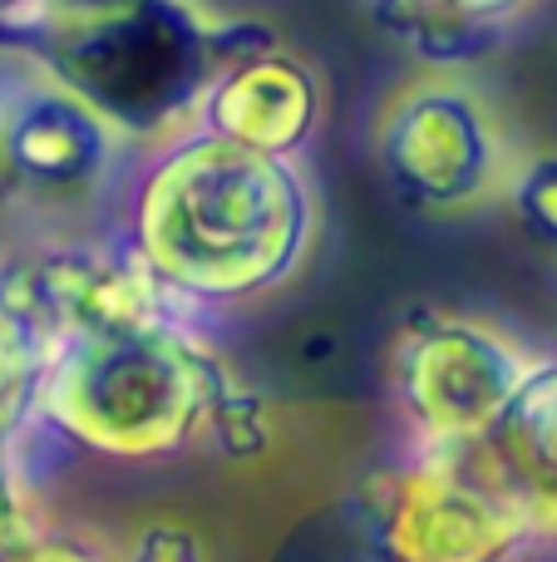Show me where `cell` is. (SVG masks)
<instances>
[{
    "label": "cell",
    "mask_w": 557,
    "mask_h": 562,
    "mask_svg": "<svg viewBox=\"0 0 557 562\" xmlns=\"http://www.w3.org/2000/svg\"><path fill=\"white\" fill-rule=\"evenodd\" d=\"M0 316L15 321L49 360V350L69 340L138 330L187 311L138 267L118 237H65L0 257Z\"/></svg>",
    "instance_id": "obj_7"
},
{
    "label": "cell",
    "mask_w": 557,
    "mask_h": 562,
    "mask_svg": "<svg viewBox=\"0 0 557 562\" xmlns=\"http://www.w3.org/2000/svg\"><path fill=\"white\" fill-rule=\"evenodd\" d=\"M464 464L513 508L528 538H557V360H533L519 395Z\"/></svg>",
    "instance_id": "obj_10"
},
{
    "label": "cell",
    "mask_w": 557,
    "mask_h": 562,
    "mask_svg": "<svg viewBox=\"0 0 557 562\" xmlns=\"http://www.w3.org/2000/svg\"><path fill=\"white\" fill-rule=\"evenodd\" d=\"M0 45L59 79L134 148H154L197 124L227 65L282 40L262 20L207 15L197 0H99L0 30Z\"/></svg>",
    "instance_id": "obj_2"
},
{
    "label": "cell",
    "mask_w": 557,
    "mask_h": 562,
    "mask_svg": "<svg viewBox=\"0 0 557 562\" xmlns=\"http://www.w3.org/2000/svg\"><path fill=\"white\" fill-rule=\"evenodd\" d=\"M533 5L538 0H371L375 20L434 69L484 59Z\"/></svg>",
    "instance_id": "obj_11"
},
{
    "label": "cell",
    "mask_w": 557,
    "mask_h": 562,
    "mask_svg": "<svg viewBox=\"0 0 557 562\" xmlns=\"http://www.w3.org/2000/svg\"><path fill=\"white\" fill-rule=\"evenodd\" d=\"M321 203L302 158H266L207 128L144 148L118 188V243L178 306H242L306 267Z\"/></svg>",
    "instance_id": "obj_1"
},
{
    "label": "cell",
    "mask_w": 557,
    "mask_h": 562,
    "mask_svg": "<svg viewBox=\"0 0 557 562\" xmlns=\"http://www.w3.org/2000/svg\"><path fill=\"white\" fill-rule=\"evenodd\" d=\"M232 390L237 375L227 360L193 321L173 316L49 350L30 429L99 459L148 464L207 445Z\"/></svg>",
    "instance_id": "obj_3"
},
{
    "label": "cell",
    "mask_w": 557,
    "mask_h": 562,
    "mask_svg": "<svg viewBox=\"0 0 557 562\" xmlns=\"http://www.w3.org/2000/svg\"><path fill=\"white\" fill-rule=\"evenodd\" d=\"M128 144L59 79L0 45V164L15 203L35 213H79L128 178Z\"/></svg>",
    "instance_id": "obj_6"
},
{
    "label": "cell",
    "mask_w": 557,
    "mask_h": 562,
    "mask_svg": "<svg viewBox=\"0 0 557 562\" xmlns=\"http://www.w3.org/2000/svg\"><path fill=\"white\" fill-rule=\"evenodd\" d=\"M124 562H207V553H203V538H197L187 524L158 518V524H144L134 533Z\"/></svg>",
    "instance_id": "obj_15"
},
{
    "label": "cell",
    "mask_w": 557,
    "mask_h": 562,
    "mask_svg": "<svg viewBox=\"0 0 557 562\" xmlns=\"http://www.w3.org/2000/svg\"><path fill=\"white\" fill-rule=\"evenodd\" d=\"M533 356L499 326L454 311H410L390 356L395 405L414 445L434 454H469L528 380Z\"/></svg>",
    "instance_id": "obj_5"
},
{
    "label": "cell",
    "mask_w": 557,
    "mask_h": 562,
    "mask_svg": "<svg viewBox=\"0 0 557 562\" xmlns=\"http://www.w3.org/2000/svg\"><path fill=\"white\" fill-rule=\"evenodd\" d=\"M79 5H99V0H0V30L35 25V20L59 15V10H79Z\"/></svg>",
    "instance_id": "obj_17"
},
{
    "label": "cell",
    "mask_w": 557,
    "mask_h": 562,
    "mask_svg": "<svg viewBox=\"0 0 557 562\" xmlns=\"http://www.w3.org/2000/svg\"><path fill=\"white\" fill-rule=\"evenodd\" d=\"M523 524L479 484L464 454L420 449L371 494V543L380 562H509Z\"/></svg>",
    "instance_id": "obj_8"
},
{
    "label": "cell",
    "mask_w": 557,
    "mask_h": 562,
    "mask_svg": "<svg viewBox=\"0 0 557 562\" xmlns=\"http://www.w3.org/2000/svg\"><path fill=\"white\" fill-rule=\"evenodd\" d=\"M375 164L420 213H469L503 198L513 173L499 114L454 75L400 85L375 114Z\"/></svg>",
    "instance_id": "obj_4"
},
{
    "label": "cell",
    "mask_w": 557,
    "mask_h": 562,
    "mask_svg": "<svg viewBox=\"0 0 557 562\" xmlns=\"http://www.w3.org/2000/svg\"><path fill=\"white\" fill-rule=\"evenodd\" d=\"M10 562H109V553H99V548L79 533H49L45 528L25 553H15Z\"/></svg>",
    "instance_id": "obj_16"
},
{
    "label": "cell",
    "mask_w": 557,
    "mask_h": 562,
    "mask_svg": "<svg viewBox=\"0 0 557 562\" xmlns=\"http://www.w3.org/2000/svg\"><path fill=\"white\" fill-rule=\"evenodd\" d=\"M326 114V85L311 59L272 45L227 65L197 104V128L266 158H296Z\"/></svg>",
    "instance_id": "obj_9"
},
{
    "label": "cell",
    "mask_w": 557,
    "mask_h": 562,
    "mask_svg": "<svg viewBox=\"0 0 557 562\" xmlns=\"http://www.w3.org/2000/svg\"><path fill=\"white\" fill-rule=\"evenodd\" d=\"M39 533H45V518H39L35 488L20 464V445H0V562L25 553Z\"/></svg>",
    "instance_id": "obj_13"
},
{
    "label": "cell",
    "mask_w": 557,
    "mask_h": 562,
    "mask_svg": "<svg viewBox=\"0 0 557 562\" xmlns=\"http://www.w3.org/2000/svg\"><path fill=\"white\" fill-rule=\"evenodd\" d=\"M503 198L538 243L557 247V154H538L513 168L509 183H503Z\"/></svg>",
    "instance_id": "obj_14"
},
{
    "label": "cell",
    "mask_w": 557,
    "mask_h": 562,
    "mask_svg": "<svg viewBox=\"0 0 557 562\" xmlns=\"http://www.w3.org/2000/svg\"><path fill=\"white\" fill-rule=\"evenodd\" d=\"M0 203H10V188H5V164H0Z\"/></svg>",
    "instance_id": "obj_18"
},
{
    "label": "cell",
    "mask_w": 557,
    "mask_h": 562,
    "mask_svg": "<svg viewBox=\"0 0 557 562\" xmlns=\"http://www.w3.org/2000/svg\"><path fill=\"white\" fill-rule=\"evenodd\" d=\"M39 370H45V350L10 316H0V445H20L30 435Z\"/></svg>",
    "instance_id": "obj_12"
}]
</instances>
